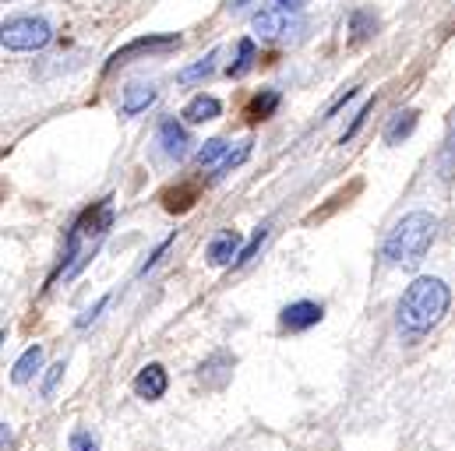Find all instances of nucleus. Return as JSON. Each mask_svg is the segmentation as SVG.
<instances>
[{"instance_id":"nucleus-2","label":"nucleus","mask_w":455,"mask_h":451,"mask_svg":"<svg viewBox=\"0 0 455 451\" xmlns=\"http://www.w3.org/2000/svg\"><path fill=\"white\" fill-rule=\"evenodd\" d=\"M435 233H438V219L431 212H410V216H403L395 223V229L388 233L381 254H385L388 265H406L410 268V265H417L427 254Z\"/></svg>"},{"instance_id":"nucleus-17","label":"nucleus","mask_w":455,"mask_h":451,"mask_svg":"<svg viewBox=\"0 0 455 451\" xmlns=\"http://www.w3.org/2000/svg\"><path fill=\"white\" fill-rule=\"evenodd\" d=\"M216 60H220V50H212V53H209L205 60H198L195 67H184V71H180V82L191 85V82H198V78H209V75L216 71Z\"/></svg>"},{"instance_id":"nucleus-13","label":"nucleus","mask_w":455,"mask_h":451,"mask_svg":"<svg viewBox=\"0 0 455 451\" xmlns=\"http://www.w3.org/2000/svg\"><path fill=\"white\" fill-rule=\"evenodd\" d=\"M43 367V345H28L21 356H18V363H14V370H11V381L14 384H25V381H32V374Z\"/></svg>"},{"instance_id":"nucleus-4","label":"nucleus","mask_w":455,"mask_h":451,"mask_svg":"<svg viewBox=\"0 0 455 451\" xmlns=\"http://www.w3.org/2000/svg\"><path fill=\"white\" fill-rule=\"evenodd\" d=\"M114 223V205H110V198L107 202H100L96 209H89L78 223L71 226V233H68V250H64V261H71V257H78L82 254V243H85V236H103L107 229Z\"/></svg>"},{"instance_id":"nucleus-11","label":"nucleus","mask_w":455,"mask_h":451,"mask_svg":"<svg viewBox=\"0 0 455 451\" xmlns=\"http://www.w3.org/2000/svg\"><path fill=\"white\" fill-rule=\"evenodd\" d=\"M148 103H156V85H145V82H131L124 89V103H120V113L124 116H134V113L148 110Z\"/></svg>"},{"instance_id":"nucleus-24","label":"nucleus","mask_w":455,"mask_h":451,"mask_svg":"<svg viewBox=\"0 0 455 451\" xmlns=\"http://www.w3.org/2000/svg\"><path fill=\"white\" fill-rule=\"evenodd\" d=\"M60 374H64V363H53V367H50V374H46V381H43V395H53V388H57V381H60Z\"/></svg>"},{"instance_id":"nucleus-26","label":"nucleus","mask_w":455,"mask_h":451,"mask_svg":"<svg viewBox=\"0 0 455 451\" xmlns=\"http://www.w3.org/2000/svg\"><path fill=\"white\" fill-rule=\"evenodd\" d=\"M275 4H279V7H286V11H300L307 0H275Z\"/></svg>"},{"instance_id":"nucleus-8","label":"nucleus","mask_w":455,"mask_h":451,"mask_svg":"<svg viewBox=\"0 0 455 451\" xmlns=\"http://www.w3.org/2000/svg\"><path fill=\"white\" fill-rule=\"evenodd\" d=\"M243 250H240V233L236 229H223V233H216L212 236V243H209V265H216V268H223L229 261H236Z\"/></svg>"},{"instance_id":"nucleus-22","label":"nucleus","mask_w":455,"mask_h":451,"mask_svg":"<svg viewBox=\"0 0 455 451\" xmlns=\"http://www.w3.org/2000/svg\"><path fill=\"white\" fill-rule=\"evenodd\" d=\"M71 451H100V445H96V438L89 431H75L71 434Z\"/></svg>"},{"instance_id":"nucleus-19","label":"nucleus","mask_w":455,"mask_h":451,"mask_svg":"<svg viewBox=\"0 0 455 451\" xmlns=\"http://www.w3.org/2000/svg\"><path fill=\"white\" fill-rule=\"evenodd\" d=\"M349 28H353V36H356V39H367V36L378 28V21H374V14H367V11H353Z\"/></svg>"},{"instance_id":"nucleus-21","label":"nucleus","mask_w":455,"mask_h":451,"mask_svg":"<svg viewBox=\"0 0 455 451\" xmlns=\"http://www.w3.org/2000/svg\"><path fill=\"white\" fill-rule=\"evenodd\" d=\"M247 155H251V141H240V145H236V152H229L227 159L220 162V170H216V173H229V170H233V166H240Z\"/></svg>"},{"instance_id":"nucleus-9","label":"nucleus","mask_w":455,"mask_h":451,"mask_svg":"<svg viewBox=\"0 0 455 451\" xmlns=\"http://www.w3.org/2000/svg\"><path fill=\"white\" fill-rule=\"evenodd\" d=\"M177 43H180V36H141V39L127 43L124 50H116L114 57H110V67L127 64L131 57H138V53H145V50H166V46H177Z\"/></svg>"},{"instance_id":"nucleus-6","label":"nucleus","mask_w":455,"mask_h":451,"mask_svg":"<svg viewBox=\"0 0 455 451\" xmlns=\"http://www.w3.org/2000/svg\"><path fill=\"white\" fill-rule=\"evenodd\" d=\"M166 388H170V377H166L163 363H148V367H141V370H138V377H134V395H138V399H145V402L163 399V395H166Z\"/></svg>"},{"instance_id":"nucleus-16","label":"nucleus","mask_w":455,"mask_h":451,"mask_svg":"<svg viewBox=\"0 0 455 451\" xmlns=\"http://www.w3.org/2000/svg\"><path fill=\"white\" fill-rule=\"evenodd\" d=\"M229 155V145L223 138H212V141H205V148L198 152V162L202 166H212V170H220V159H227Z\"/></svg>"},{"instance_id":"nucleus-10","label":"nucleus","mask_w":455,"mask_h":451,"mask_svg":"<svg viewBox=\"0 0 455 451\" xmlns=\"http://www.w3.org/2000/svg\"><path fill=\"white\" fill-rule=\"evenodd\" d=\"M159 145H163V152L170 155V159H180V155H188V131L173 120V116H166L163 123H159Z\"/></svg>"},{"instance_id":"nucleus-18","label":"nucleus","mask_w":455,"mask_h":451,"mask_svg":"<svg viewBox=\"0 0 455 451\" xmlns=\"http://www.w3.org/2000/svg\"><path fill=\"white\" fill-rule=\"evenodd\" d=\"M251 67H254V43L240 39V57H236V64H229V78H243Z\"/></svg>"},{"instance_id":"nucleus-1","label":"nucleus","mask_w":455,"mask_h":451,"mask_svg":"<svg viewBox=\"0 0 455 451\" xmlns=\"http://www.w3.org/2000/svg\"><path fill=\"white\" fill-rule=\"evenodd\" d=\"M449 304H452L449 286L435 275H420L399 300V328L406 336H424L445 318Z\"/></svg>"},{"instance_id":"nucleus-23","label":"nucleus","mask_w":455,"mask_h":451,"mask_svg":"<svg viewBox=\"0 0 455 451\" xmlns=\"http://www.w3.org/2000/svg\"><path fill=\"white\" fill-rule=\"evenodd\" d=\"M371 107H374V103H367L363 110H360V113H356V116H353V123H349V127H346V134H342V145H346V141H349V138H353V134H356V131L363 127V120L371 116Z\"/></svg>"},{"instance_id":"nucleus-15","label":"nucleus","mask_w":455,"mask_h":451,"mask_svg":"<svg viewBox=\"0 0 455 451\" xmlns=\"http://www.w3.org/2000/svg\"><path fill=\"white\" fill-rule=\"evenodd\" d=\"M279 107V92L275 89H265V92H258L254 99H251V107H247V116L251 120H265V116H272Z\"/></svg>"},{"instance_id":"nucleus-14","label":"nucleus","mask_w":455,"mask_h":451,"mask_svg":"<svg viewBox=\"0 0 455 451\" xmlns=\"http://www.w3.org/2000/svg\"><path fill=\"white\" fill-rule=\"evenodd\" d=\"M413 127H417V110L399 113V116L385 127V145H399L403 138H410V134H413Z\"/></svg>"},{"instance_id":"nucleus-12","label":"nucleus","mask_w":455,"mask_h":451,"mask_svg":"<svg viewBox=\"0 0 455 451\" xmlns=\"http://www.w3.org/2000/svg\"><path fill=\"white\" fill-rule=\"evenodd\" d=\"M220 113H223V103H220L216 96H205V92H202V96H195V99L184 107V120H188V123H205V120H216Z\"/></svg>"},{"instance_id":"nucleus-3","label":"nucleus","mask_w":455,"mask_h":451,"mask_svg":"<svg viewBox=\"0 0 455 451\" xmlns=\"http://www.w3.org/2000/svg\"><path fill=\"white\" fill-rule=\"evenodd\" d=\"M50 39H53V28H50V21H43V18H11V21H4V28H0V43H4L7 50H14V53L43 50Z\"/></svg>"},{"instance_id":"nucleus-5","label":"nucleus","mask_w":455,"mask_h":451,"mask_svg":"<svg viewBox=\"0 0 455 451\" xmlns=\"http://www.w3.org/2000/svg\"><path fill=\"white\" fill-rule=\"evenodd\" d=\"M322 318H325V307L315 304V300H297V304L283 307V314H279V321H283L286 332H307V328H315Z\"/></svg>"},{"instance_id":"nucleus-25","label":"nucleus","mask_w":455,"mask_h":451,"mask_svg":"<svg viewBox=\"0 0 455 451\" xmlns=\"http://www.w3.org/2000/svg\"><path fill=\"white\" fill-rule=\"evenodd\" d=\"M103 307H107V297H103V300H100V304H96V307H89V311H85V318H78V328H85V325H89V321H96V318H100V311H103Z\"/></svg>"},{"instance_id":"nucleus-7","label":"nucleus","mask_w":455,"mask_h":451,"mask_svg":"<svg viewBox=\"0 0 455 451\" xmlns=\"http://www.w3.org/2000/svg\"><path fill=\"white\" fill-rule=\"evenodd\" d=\"M290 25H293V11H286V7H265L261 14H254V32L261 36V39H279L283 32H290Z\"/></svg>"},{"instance_id":"nucleus-20","label":"nucleus","mask_w":455,"mask_h":451,"mask_svg":"<svg viewBox=\"0 0 455 451\" xmlns=\"http://www.w3.org/2000/svg\"><path fill=\"white\" fill-rule=\"evenodd\" d=\"M268 240V223H261L258 229H254V236H251V243L243 247V254L236 257V265H247V261H254V254L261 250V243Z\"/></svg>"},{"instance_id":"nucleus-27","label":"nucleus","mask_w":455,"mask_h":451,"mask_svg":"<svg viewBox=\"0 0 455 451\" xmlns=\"http://www.w3.org/2000/svg\"><path fill=\"white\" fill-rule=\"evenodd\" d=\"M243 4H247V0H229V11H240Z\"/></svg>"}]
</instances>
